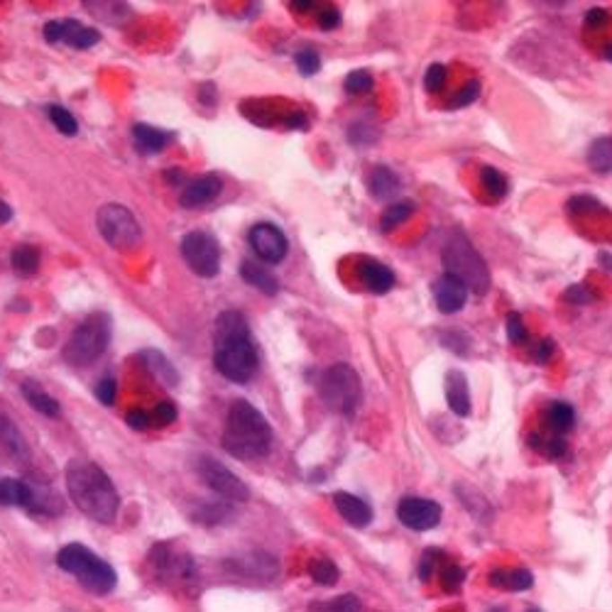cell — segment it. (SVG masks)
Returning a JSON list of instances; mask_svg holds the SVG:
<instances>
[{
	"label": "cell",
	"instance_id": "45",
	"mask_svg": "<svg viewBox=\"0 0 612 612\" xmlns=\"http://www.w3.org/2000/svg\"><path fill=\"white\" fill-rule=\"evenodd\" d=\"M153 419L157 422V426H170L171 422H177V407L171 405V402H160V405L154 407Z\"/></svg>",
	"mask_w": 612,
	"mask_h": 612
},
{
	"label": "cell",
	"instance_id": "7",
	"mask_svg": "<svg viewBox=\"0 0 612 612\" xmlns=\"http://www.w3.org/2000/svg\"><path fill=\"white\" fill-rule=\"evenodd\" d=\"M110 341V321L106 314L89 316L82 326H76L69 343L64 345V361L74 368H83L99 361Z\"/></svg>",
	"mask_w": 612,
	"mask_h": 612
},
{
	"label": "cell",
	"instance_id": "23",
	"mask_svg": "<svg viewBox=\"0 0 612 612\" xmlns=\"http://www.w3.org/2000/svg\"><path fill=\"white\" fill-rule=\"evenodd\" d=\"M240 277H243L250 287L260 289L262 294H267V297H275L279 292L277 277H275L270 270H265L262 265H255V262L250 260H245L243 265H240Z\"/></svg>",
	"mask_w": 612,
	"mask_h": 612
},
{
	"label": "cell",
	"instance_id": "55",
	"mask_svg": "<svg viewBox=\"0 0 612 612\" xmlns=\"http://www.w3.org/2000/svg\"><path fill=\"white\" fill-rule=\"evenodd\" d=\"M529 612H539V610H529Z\"/></svg>",
	"mask_w": 612,
	"mask_h": 612
},
{
	"label": "cell",
	"instance_id": "10",
	"mask_svg": "<svg viewBox=\"0 0 612 612\" xmlns=\"http://www.w3.org/2000/svg\"><path fill=\"white\" fill-rule=\"evenodd\" d=\"M198 477L206 483V487H211L216 495L231 500V503H245L250 497V490L245 485L240 477L231 473L225 468L223 463H218L216 459H208V456H201L197 463Z\"/></svg>",
	"mask_w": 612,
	"mask_h": 612
},
{
	"label": "cell",
	"instance_id": "41",
	"mask_svg": "<svg viewBox=\"0 0 612 612\" xmlns=\"http://www.w3.org/2000/svg\"><path fill=\"white\" fill-rule=\"evenodd\" d=\"M527 326H524L522 316L517 314V311H512V314L507 316V341L514 343V345H520V343L527 341Z\"/></svg>",
	"mask_w": 612,
	"mask_h": 612
},
{
	"label": "cell",
	"instance_id": "20",
	"mask_svg": "<svg viewBox=\"0 0 612 612\" xmlns=\"http://www.w3.org/2000/svg\"><path fill=\"white\" fill-rule=\"evenodd\" d=\"M534 576L527 568H495L490 573V585H495L500 590H510V593H522L531 588Z\"/></svg>",
	"mask_w": 612,
	"mask_h": 612
},
{
	"label": "cell",
	"instance_id": "34",
	"mask_svg": "<svg viewBox=\"0 0 612 612\" xmlns=\"http://www.w3.org/2000/svg\"><path fill=\"white\" fill-rule=\"evenodd\" d=\"M309 573H311V578H314L316 583L319 585H334L338 583V566H336L334 561H328V558H319V561H314L311 564V568H309Z\"/></svg>",
	"mask_w": 612,
	"mask_h": 612
},
{
	"label": "cell",
	"instance_id": "6",
	"mask_svg": "<svg viewBox=\"0 0 612 612\" xmlns=\"http://www.w3.org/2000/svg\"><path fill=\"white\" fill-rule=\"evenodd\" d=\"M316 389L321 402L336 415L353 416L363 402L361 375L345 363H336L331 368H326L316 382Z\"/></svg>",
	"mask_w": 612,
	"mask_h": 612
},
{
	"label": "cell",
	"instance_id": "19",
	"mask_svg": "<svg viewBox=\"0 0 612 612\" xmlns=\"http://www.w3.org/2000/svg\"><path fill=\"white\" fill-rule=\"evenodd\" d=\"M358 272H361L365 289H370L372 294H388L389 289L395 287V272L389 270L388 265H382V262L363 260Z\"/></svg>",
	"mask_w": 612,
	"mask_h": 612
},
{
	"label": "cell",
	"instance_id": "46",
	"mask_svg": "<svg viewBox=\"0 0 612 612\" xmlns=\"http://www.w3.org/2000/svg\"><path fill=\"white\" fill-rule=\"evenodd\" d=\"M116 395H118V385L113 378L101 380L99 385H96V397H99L103 405H109V407L113 405V402H116Z\"/></svg>",
	"mask_w": 612,
	"mask_h": 612
},
{
	"label": "cell",
	"instance_id": "21",
	"mask_svg": "<svg viewBox=\"0 0 612 612\" xmlns=\"http://www.w3.org/2000/svg\"><path fill=\"white\" fill-rule=\"evenodd\" d=\"M0 504H8V507H35V493L22 480L3 477L0 480Z\"/></svg>",
	"mask_w": 612,
	"mask_h": 612
},
{
	"label": "cell",
	"instance_id": "44",
	"mask_svg": "<svg viewBox=\"0 0 612 612\" xmlns=\"http://www.w3.org/2000/svg\"><path fill=\"white\" fill-rule=\"evenodd\" d=\"M439 561H442V551L426 549V554L422 556V564H419V578L429 581L433 571H436V566H439Z\"/></svg>",
	"mask_w": 612,
	"mask_h": 612
},
{
	"label": "cell",
	"instance_id": "39",
	"mask_svg": "<svg viewBox=\"0 0 612 612\" xmlns=\"http://www.w3.org/2000/svg\"><path fill=\"white\" fill-rule=\"evenodd\" d=\"M294 62H297V69L304 76H314L319 69H321V57L316 55L314 49H302L294 55Z\"/></svg>",
	"mask_w": 612,
	"mask_h": 612
},
{
	"label": "cell",
	"instance_id": "25",
	"mask_svg": "<svg viewBox=\"0 0 612 612\" xmlns=\"http://www.w3.org/2000/svg\"><path fill=\"white\" fill-rule=\"evenodd\" d=\"M140 361H143L144 368L150 370L160 382H164L167 388H174V385L179 382V375H177L174 365H171L160 351H143L140 353Z\"/></svg>",
	"mask_w": 612,
	"mask_h": 612
},
{
	"label": "cell",
	"instance_id": "24",
	"mask_svg": "<svg viewBox=\"0 0 612 612\" xmlns=\"http://www.w3.org/2000/svg\"><path fill=\"white\" fill-rule=\"evenodd\" d=\"M133 140H136L137 150H140V153L153 154V153H160V150H164V147L170 144L171 133H167V130H160V127L144 126V123H140V126L133 127Z\"/></svg>",
	"mask_w": 612,
	"mask_h": 612
},
{
	"label": "cell",
	"instance_id": "26",
	"mask_svg": "<svg viewBox=\"0 0 612 612\" xmlns=\"http://www.w3.org/2000/svg\"><path fill=\"white\" fill-rule=\"evenodd\" d=\"M546 424L554 436H564L576 426V412L568 402H551L546 409Z\"/></svg>",
	"mask_w": 612,
	"mask_h": 612
},
{
	"label": "cell",
	"instance_id": "40",
	"mask_svg": "<svg viewBox=\"0 0 612 612\" xmlns=\"http://www.w3.org/2000/svg\"><path fill=\"white\" fill-rule=\"evenodd\" d=\"M463 578H466V571H463V568L456 566V564H446L442 571L443 590H449V593L459 590L460 585H463Z\"/></svg>",
	"mask_w": 612,
	"mask_h": 612
},
{
	"label": "cell",
	"instance_id": "15",
	"mask_svg": "<svg viewBox=\"0 0 612 612\" xmlns=\"http://www.w3.org/2000/svg\"><path fill=\"white\" fill-rule=\"evenodd\" d=\"M221 189H223V181H221V177H216V174L198 177V179L191 181L187 189L181 191L179 204L184 208L206 206V204H211V201L221 194Z\"/></svg>",
	"mask_w": 612,
	"mask_h": 612
},
{
	"label": "cell",
	"instance_id": "22",
	"mask_svg": "<svg viewBox=\"0 0 612 612\" xmlns=\"http://www.w3.org/2000/svg\"><path fill=\"white\" fill-rule=\"evenodd\" d=\"M20 389H22V397L28 399V405L32 407L35 412H39V415L52 416V419L62 415V407H59V402H57L52 395H47L45 389H42V385H37V382H32V380H25Z\"/></svg>",
	"mask_w": 612,
	"mask_h": 612
},
{
	"label": "cell",
	"instance_id": "43",
	"mask_svg": "<svg viewBox=\"0 0 612 612\" xmlns=\"http://www.w3.org/2000/svg\"><path fill=\"white\" fill-rule=\"evenodd\" d=\"M316 22H319V28L326 30V32H328V30H336L341 25V10L334 8V5H326V8L319 10Z\"/></svg>",
	"mask_w": 612,
	"mask_h": 612
},
{
	"label": "cell",
	"instance_id": "27",
	"mask_svg": "<svg viewBox=\"0 0 612 612\" xmlns=\"http://www.w3.org/2000/svg\"><path fill=\"white\" fill-rule=\"evenodd\" d=\"M0 446L8 450L15 460H28L30 456L28 443L22 442V436H20L18 429H15L5 416H0Z\"/></svg>",
	"mask_w": 612,
	"mask_h": 612
},
{
	"label": "cell",
	"instance_id": "33",
	"mask_svg": "<svg viewBox=\"0 0 612 612\" xmlns=\"http://www.w3.org/2000/svg\"><path fill=\"white\" fill-rule=\"evenodd\" d=\"M311 612H361V600L355 595H341L334 600H321V603H311Z\"/></svg>",
	"mask_w": 612,
	"mask_h": 612
},
{
	"label": "cell",
	"instance_id": "17",
	"mask_svg": "<svg viewBox=\"0 0 612 612\" xmlns=\"http://www.w3.org/2000/svg\"><path fill=\"white\" fill-rule=\"evenodd\" d=\"M334 504L338 514H341L345 522L351 527H368L372 522V510L368 507V503H363L361 497L351 495V493H336L334 495Z\"/></svg>",
	"mask_w": 612,
	"mask_h": 612
},
{
	"label": "cell",
	"instance_id": "35",
	"mask_svg": "<svg viewBox=\"0 0 612 612\" xmlns=\"http://www.w3.org/2000/svg\"><path fill=\"white\" fill-rule=\"evenodd\" d=\"M47 113H49V120L55 123V127L62 133V136H76V133H79V123H76V118H74L66 109H62V106H49Z\"/></svg>",
	"mask_w": 612,
	"mask_h": 612
},
{
	"label": "cell",
	"instance_id": "1",
	"mask_svg": "<svg viewBox=\"0 0 612 612\" xmlns=\"http://www.w3.org/2000/svg\"><path fill=\"white\" fill-rule=\"evenodd\" d=\"M216 351L214 363L216 370L231 382H250L255 370H258V351L250 341V326L245 321L240 311L228 309L216 319V331H214Z\"/></svg>",
	"mask_w": 612,
	"mask_h": 612
},
{
	"label": "cell",
	"instance_id": "38",
	"mask_svg": "<svg viewBox=\"0 0 612 612\" xmlns=\"http://www.w3.org/2000/svg\"><path fill=\"white\" fill-rule=\"evenodd\" d=\"M446 79H449L446 66H443V64H432V66L426 69V76H424V86H426L429 93H439V91H443V86H446Z\"/></svg>",
	"mask_w": 612,
	"mask_h": 612
},
{
	"label": "cell",
	"instance_id": "3",
	"mask_svg": "<svg viewBox=\"0 0 612 612\" xmlns=\"http://www.w3.org/2000/svg\"><path fill=\"white\" fill-rule=\"evenodd\" d=\"M223 449L240 460L267 456L272 449V426L260 409L248 399H235L225 419Z\"/></svg>",
	"mask_w": 612,
	"mask_h": 612
},
{
	"label": "cell",
	"instance_id": "42",
	"mask_svg": "<svg viewBox=\"0 0 612 612\" xmlns=\"http://www.w3.org/2000/svg\"><path fill=\"white\" fill-rule=\"evenodd\" d=\"M480 96V82L477 79H473V82H468L463 89L456 93V99L450 101V106L453 109H463V106H468V103H473V101Z\"/></svg>",
	"mask_w": 612,
	"mask_h": 612
},
{
	"label": "cell",
	"instance_id": "52",
	"mask_svg": "<svg viewBox=\"0 0 612 612\" xmlns=\"http://www.w3.org/2000/svg\"><path fill=\"white\" fill-rule=\"evenodd\" d=\"M10 218H13V208H10L8 204H5V201L0 198V225L8 223Z\"/></svg>",
	"mask_w": 612,
	"mask_h": 612
},
{
	"label": "cell",
	"instance_id": "32",
	"mask_svg": "<svg viewBox=\"0 0 612 612\" xmlns=\"http://www.w3.org/2000/svg\"><path fill=\"white\" fill-rule=\"evenodd\" d=\"M412 214H415V206H412L409 201H397V204L385 208V214L380 216V228H382L385 233H389V231H395L397 225H402L405 221H409Z\"/></svg>",
	"mask_w": 612,
	"mask_h": 612
},
{
	"label": "cell",
	"instance_id": "37",
	"mask_svg": "<svg viewBox=\"0 0 612 612\" xmlns=\"http://www.w3.org/2000/svg\"><path fill=\"white\" fill-rule=\"evenodd\" d=\"M372 86H375V82H372V74L368 72H351L348 76H345V82H343V89H345V93H353V96H363V93H370L372 91Z\"/></svg>",
	"mask_w": 612,
	"mask_h": 612
},
{
	"label": "cell",
	"instance_id": "30",
	"mask_svg": "<svg viewBox=\"0 0 612 612\" xmlns=\"http://www.w3.org/2000/svg\"><path fill=\"white\" fill-rule=\"evenodd\" d=\"M10 262H13V270L18 272V275L30 277V275H35L37 267H39V252H37V248H32V245H18V248L13 250Z\"/></svg>",
	"mask_w": 612,
	"mask_h": 612
},
{
	"label": "cell",
	"instance_id": "2",
	"mask_svg": "<svg viewBox=\"0 0 612 612\" xmlns=\"http://www.w3.org/2000/svg\"><path fill=\"white\" fill-rule=\"evenodd\" d=\"M66 490L74 504L86 517L101 524H110L120 510V497L106 470L89 460H72L66 468Z\"/></svg>",
	"mask_w": 612,
	"mask_h": 612
},
{
	"label": "cell",
	"instance_id": "53",
	"mask_svg": "<svg viewBox=\"0 0 612 612\" xmlns=\"http://www.w3.org/2000/svg\"><path fill=\"white\" fill-rule=\"evenodd\" d=\"M314 3H292V10H299V13H306V10H314Z\"/></svg>",
	"mask_w": 612,
	"mask_h": 612
},
{
	"label": "cell",
	"instance_id": "12",
	"mask_svg": "<svg viewBox=\"0 0 612 612\" xmlns=\"http://www.w3.org/2000/svg\"><path fill=\"white\" fill-rule=\"evenodd\" d=\"M397 517L407 529L429 531L442 522V504L426 497H405L397 504Z\"/></svg>",
	"mask_w": 612,
	"mask_h": 612
},
{
	"label": "cell",
	"instance_id": "29",
	"mask_svg": "<svg viewBox=\"0 0 612 612\" xmlns=\"http://www.w3.org/2000/svg\"><path fill=\"white\" fill-rule=\"evenodd\" d=\"M83 8L109 25H120L130 18V8L126 3H83Z\"/></svg>",
	"mask_w": 612,
	"mask_h": 612
},
{
	"label": "cell",
	"instance_id": "11",
	"mask_svg": "<svg viewBox=\"0 0 612 612\" xmlns=\"http://www.w3.org/2000/svg\"><path fill=\"white\" fill-rule=\"evenodd\" d=\"M248 243H250L252 252L267 265H277L287 258L289 243L287 235L279 231L277 225L272 223H258L252 225L248 233Z\"/></svg>",
	"mask_w": 612,
	"mask_h": 612
},
{
	"label": "cell",
	"instance_id": "28",
	"mask_svg": "<svg viewBox=\"0 0 612 612\" xmlns=\"http://www.w3.org/2000/svg\"><path fill=\"white\" fill-rule=\"evenodd\" d=\"M588 164L598 174L612 171V137H598L588 150Z\"/></svg>",
	"mask_w": 612,
	"mask_h": 612
},
{
	"label": "cell",
	"instance_id": "14",
	"mask_svg": "<svg viewBox=\"0 0 612 612\" xmlns=\"http://www.w3.org/2000/svg\"><path fill=\"white\" fill-rule=\"evenodd\" d=\"M433 299H436V306L442 314H456L468 302V287L456 277L443 275L433 284Z\"/></svg>",
	"mask_w": 612,
	"mask_h": 612
},
{
	"label": "cell",
	"instance_id": "31",
	"mask_svg": "<svg viewBox=\"0 0 612 612\" xmlns=\"http://www.w3.org/2000/svg\"><path fill=\"white\" fill-rule=\"evenodd\" d=\"M529 443L539 450L541 456H546V459L551 460L566 456V442H564V436H554V433H549V436H544V433H531Z\"/></svg>",
	"mask_w": 612,
	"mask_h": 612
},
{
	"label": "cell",
	"instance_id": "9",
	"mask_svg": "<svg viewBox=\"0 0 612 612\" xmlns=\"http://www.w3.org/2000/svg\"><path fill=\"white\" fill-rule=\"evenodd\" d=\"M181 255L198 277H216L221 270V245L206 231H191L181 240Z\"/></svg>",
	"mask_w": 612,
	"mask_h": 612
},
{
	"label": "cell",
	"instance_id": "51",
	"mask_svg": "<svg viewBox=\"0 0 612 612\" xmlns=\"http://www.w3.org/2000/svg\"><path fill=\"white\" fill-rule=\"evenodd\" d=\"M287 126L289 127H306L304 113H292V116L287 118Z\"/></svg>",
	"mask_w": 612,
	"mask_h": 612
},
{
	"label": "cell",
	"instance_id": "54",
	"mask_svg": "<svg viewBox=\"0 0 612 612\" xmlns=\"http://www.w3.org/2000/svg\"><path fill=\"white\" fill-rule=\"evenodd\" d=\"M605 57H608V62H612V45L608 47V52H605Z\"/></svg>",
	"mask_w": 612,
	"mask_h": 612
},
{
	"label": "cell",
	"instance_id": "50",
	"mask_svg": "<svg viewBox=\"0 0 612 612\" xmlns=\"http://www.w3.org/2000/svg\"><path fill=\"white\" fill-rule=\"evenodd\" d=\"M608 10H603V8H593L588 15H585V25L588 28H603L605 22H608Z\"/></svg>",
	"mask_w": 612,
	"mask_h": 612
},
{
	"label": "cell",
	"instance_id": "48",
	"mask_svg": "<svg viewBox=\"0 0 612 612\" xmlns=\"http://www.w3.org/2000/svg\"><path fill=\"white\" fill-rule=\"evenodd\" d=\"M566 299L571 304H588V302H593V294L583 284H573V287L566 289Z\"/></svg>",
	"mask_w": 612,
	"mask_h": 612
},
{
	"label": "cell",
	"instance_id": "16",
	"mask_svg": "<svg viewBox=\"0 0 612 612\" xmlns=\"http://www.w3.org/2000/svg\"><path fill=\"white\" fill-rule=\"evenodd\" d=\"M446 402L456 416H470V392L468 380L460 370L446 372Z\"/></svg>",
	"mask_w": 612,
	"mask_h": 612
},
{
	"label": "cell",
	"instance_id": "36",
	"mask_svg": "<svg viewBox=\"0 0 612 612\" xmlns=\"http://www.w3.org/2000/svg\"><path fill=\"white\" fill-rule=\"evenodd\" d=\"M483 187L487 194H493V198H503L507 194V177L495 167H483Z\"/></svg>",
	"mask_w": 612,
	"mask_h": 612
},
{
	"label": "cell",
	"instance_id": "47",
	"mask_svg": "<svg viewBox=\"0 0 612 612\" xmlns=\"http://www.w3.org/2000/svg\"><path fill=\"white\" fill-rule=\"evenodd\" d=\"M126 422L130 429H136V432H144V429L150 426V422H153V416L147 415L144 409H130L126 416Z\"/></svg>",
	"mask_w": 612,
	"mask_h": 612
},
{
	"label": "cell",
	"instance_id": "8",
	"mask_svg": "<svg viewBox=\"0 0 612 612\" xmlns=\"http://www.w3.org/2000/svg\"><path fill=\"white\" fill-rule=\"evenodd\" d=\"M96 225H99L101 238L113 248V250L127 252L140 245L143 231L140 223L133 216V211L120 204H106L101 208L96 216Z\"/></svg>",
	"mask_w": 612,
	"mask_h": 612
},
{
	"label": "cell",
	"instance_id": "4",
	"mask_svg": "<svg viewBox=\"0 0 612 612\" xmlns=\"http://www.w3.org/2000/svg\"><path fill=\"white\" fill-rule=\"evenodd\" d=\"M442 262L446 267V275L463 282L477 297H483L490 289V270H487L485 260L463 233H450L446 238L442 248Z\"/></svg>",
	"mask_w": 612,
	"mask_h": 612
},
{
	"label": "cell",
	"instance_id": "5",
	"mask_svg": "<svg viewBox=\"0 0 612 612\" xmlns=\"http://www.w3.org/2000/svg\"><path fill=\"white\" fill-rule=\"evenodd\" d=\"M57 564L62 571L72 573L79 583L93 595H109L118 585L116 571L103 558L89 551L83 544H66L57 554Z\"/></svg>",
	"mask_w": 612,
	"mask_h": 612
},
{
	"label": "cell",
	"instance_id": "49",
	"mask_svg": "<svg viewBox=\"0 0 612 612\" xmlns=\"http://www.w3.org/2000/svg\"><path fill=\"white\" fill-rule=\"evenodd\" d=\"M554 355H556V343L551 341V338H544V341H539V345H537V361L549 363Z\"/></svg>",
	"mask_w": 612,
	"mask_h": 612
},
{
	"label": "cell",
	"instance_id": "18",
	"mask_svg": "<svg viewBox=\"0 0 612 612\" xmlns=\"http://www.w3.org/2000/svg\"><path fill=\"white\" fill-rule=\"evenodd\" d=\"M402 189V179L397 177L395 170H389L385 164L372 167L368 174V191L370 197H375L378 201H388V198L397 197Z\"/></svg>",
	"mask_w": 612,
	"mask_h": 612
},
{
	"label": "cell",
	"instance_id": "13",
	"mask_svg": "<svg viewBox=\"0 0 612 612\" xmlns=\"http://www.w3.org/2000/svg\"><path fill=\"white\" fill-rule=\"evenodd\" d=\"M45 37L47 42H52V45L64 42V45L76 47V49H89V47L99 45L101 39L99 30L86 28L82 22H76V20H64V22L55 20V22H47Z\"/></svg>",
	"mask_w": 612,
	"mask_h": 612
}]
</instances>
